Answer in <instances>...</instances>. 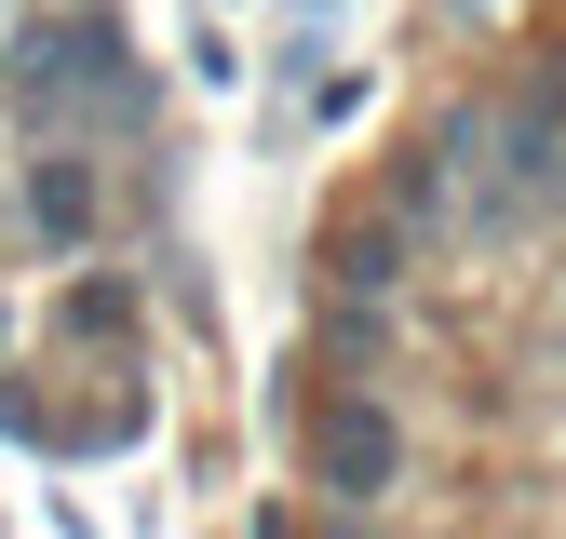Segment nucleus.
Wrapping results in <instances>:
<instances>
[{"instance_id":"f257e3e1","label":"nucleus","mask_w":566,"mask_h":539,"mask_svg":"<svg viewBox=\"0 0 566 539\" xmlns=\"http://www.w3.org/2000/svg\"><path fill=\"white\" fill-rule=\"evenodd\" d=\"M391 472H405V432L378 419L365 391H337V404H324V486H337V499H391Z\"/></svg>"}]
</instances>
